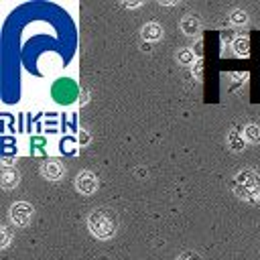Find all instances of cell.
<instances>
[{
	"label": "cell",
	"mask_w": 260,
	"mask_h": 260,
	"mask_svg": "<svg viewBox=\"0 0 260 260\" xmlns=\"http://www.w3.org/2000/svg\"><path fill=\"white\" fill-rule=\"evenodd\" d=\"M118 215L114 209H93L87 217V228L98 240H110L118 232Z\"/></svg>",
	"instance_id": "obj_1"
},
{
	"label": "cell",
	"mask_w": 260,
	"mask_h": 260,
	"mask_svg": "<svg viewBox=\"0 0 260 260\" xmlns=\"http://www.w3.org/2000/svg\"><path fill=\"white\" fill-rule=\"evenodd\" d=\"M234 193L240 199H258L260 195V177L258 173L244 169L234 177Z\"/></svg>",
	"instance_id": "obj_2"
},
{
	"label": "cell",
	"mask_w": 260,
	"mask_h": 260,
	"mask_svg": "<svg viewBox=\"0 0 260 260\" xmlns=\"http://www.w3.org/2000/svg\"><path fill=\"white\" fill-rule=\"evenodd\" d=\"M32 205L30 203H26V201H18V203H14L12 207H10V219L18 225V228H26L28 223H30V219H32Z\"/></svg>",
	"instance_id": "obj_3"
},
{
	"label": "cell",
	"mask_w": 260,
	"mask_h": 260,
	"mask_svg": "<svg viewBox=\"0 0 260 260\" xmlns=\"http://www.w3.org/2000/svg\"><path fill=\"white\" fill-rule=\"evenodd\" d=\"M75 189L81 195H93L98 191V177L91 171H81L75 179Z\"/></svg>",
	"instance_id": "obj_4"
},
{
	"label": "cell",
	"mask_w": 260,
	"mask_h": 260,
	"mask_svg": "<svg viewBox=\"0 0 260 260\" xmlns=\"http://www.w3.org/2000/svg\"><path fill=\"white\" fill-rule=\"evenodd\" d=\"M41 173H43L45 179L57 181V179H61V177L65 175V167H63L59 160H47V162H43Z\"/></svg>",
	"instance_id": "obj_5"
},
{
	"label": "cell",
	"mask_w": 260,
	"mask_h": 260,
	"mask_svg": "<svg viewBox=\"0 0 260 260\" xmlns=\"http://www.w3.org/2000/svg\"><path fill=\"white\" fill-rule=\"evenodd\" d=\"M199 28H201V20H199L197 14H187V16L181 18V30L185 35L193 37L195 32H199Z\"/></svg>",
	"instance_id": "obj_6"
},
{
	"label": "cell",
	"mask_w": 260,
	"mask_h": 260,
	"mask_svg": "<svg viewBox=\"0 0 260 260\" xmlns=\"http://www.w3.org/2000/svg\"><path fill=\"white\" fill-rule=\"evenodd\" d=\"M142 37L144 41H158L162 37V26L156 22H148L142 26Z\"/></svg>",
	"instance_id": "obj_7"
},
{
	"label": "cell",
	"mask_w": 260,
	"mask_h": 260,
	"mask_svg": "<svg viewBox=\"0 0 260 260\" xmlns=\"http://www.w3.org/2000/svg\"><path fill=\"white\" fill-rule=\"evenodd\" d=\"M18 171L16 169H6L4 173H2V179H0V183H2V187L4 189H12V187H16L18 185Z\"/></svg>",
	"instance_id": "obj_8"
},
{
	"label": "cell",
	"mask_w": 260,
	"mask_h": 260,
	"mask_svg": "<svg viewBox=\"0 0 260 260\" xmlns=\"http://www.w3.org/2000/svg\"><path fill=\"white\" fill-rule=\"evenodd\" d=\"M244 138H246V142H250V144L260 142V128H258L256 124L246 126V128H244Z\"/></svg>",
	"instance_id": "obj_9"
},
{
	"label": "cell",
	"mask_w": 260,
	"mask_h": 260,
	"mask_svg": "<svg viewBox=\"0 0 260 260\" xmlns=\"http://www.w3.org/2000/svg\"><path fill=\"white\" fill-rule=\"evenodd\" d=\"M248 49H250V43H248L246 37H238V39L234 41V51H236V55L248 57Z\"/></svg>",
	"instance_id": "obj_10"
},
{
	"label": "cell",
	"mask_w": 260,
	"mask_h": 260,
	"mask_svg": "<svg viewBox=\"0 0 260 260\" xmlns=\"http://www.w3.org/2000/svg\"><path fill=\"white\" fill-rule=\"evenodd\" d=\"M230 20H232L234 24H246V22H248V14H246L244 10H234L232 16H230Z\"/></svg>",
	"instance_id": "obj_11"
},
{
	"label": "cell",
	"mask_w": 260,
	"mask_h": 260,
	"mask_svg": "<svg viewBox=\"0 0 260 260\" xmlns=\"http://www.w3.org/2000/svg\"><path fill=\"white\" fill-rule=\"evenodd\" d=\"M244 140H246V138H240L238 132H232V134H230V146H232L234 150L244 148Z\"/></svg>",
	"instance_id": "obj_12"
},
{
	"label": "cell",
	"mask_w": 260,
	"mask_h": 260,
	"mask_svg": "<svg viewBox=\"0 0 260 260\" xmlns=\"http://www.w3.org/2000/svg\"><path fill=\"white\" fill-rule=\"evenodd\" d=\"M193 59H195V55H193V51H191V49H183V51L179 53V61H181V63H185V65L193 63Z\"/></svg>",
	"instance_id": "obj_13"
},
{
	"label": "cell",
	"mask_w": 260,
	"mask_h": 260,
	"mask_svg": "<svg viewBox=\"0 0 260 260\" xmlns=\"http://www.w3.org/2000/svg\"><path fill=\"white\" fill-rule=\"evenodd\" d=\"M177 260H201V256H199L197 252H191V250H187V252H183L181 256H177Z\"/></svg>",
	"instance_id": "obj_14"
},
{
	"label": "cell",
	"mask_w": 260,
	"mask_h": 260,
	"mask_svg": "<svg viewBox=\"0 0 260 260\" xmlns=\"http://www.w3.org/2000/svg\"><path fill=\"white\" fill-rule=\"evenodd\" d=\"M8 242H10V230H8V228H2V242H0V246L6 248Z\"/></svg>",
	"instance_id": "obj_15"
},
{
	"label": "cell",
	"mask_w": 260,
	"mask_h": 260,
	"mask_svg": "<svg viewBox=\"0 0 260 260\" xmlns=\"http://www.w3.org/2000/svg\"><path fill=\"white\" fill-rule=\"evenodd\" d=\"M258 201H260V195H258Z\"/></svg>",
	"instance_id": "obj_16"
}]
</instances>
